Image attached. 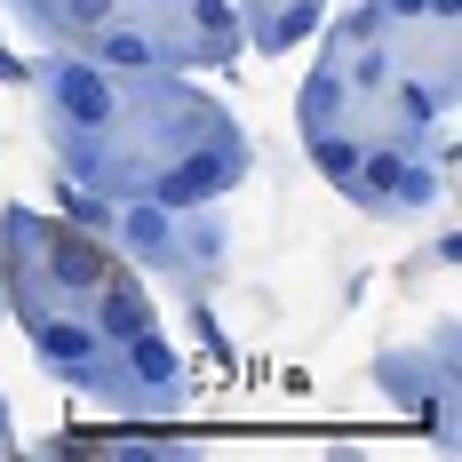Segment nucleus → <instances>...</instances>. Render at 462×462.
Listing matches in <instances>:
<instances>
[{
	"mask_svg": "<svg viewBox=\"0 0 462 462\" xmlns=\"http://www.w3.org/2000/svg\"><path fill=\"white\" fill-rule=\"evenodd\" d=\"M56 104H64V120L104 128V120H112V80H104L96 64H64V72H56Z\"/></svg>",
	"mask_w": 462,
	"mask_h": 462,
	"instance_id": "nucleus-1",
	"label": "nucleus"
},
{
	"mask_svg": "<svg viewBox=\"0 0 462 462\" xmlns=\"http://www.w3.org/2000/svg\"><path fill=\"white\" fill-rule=\"evenodd\" d=\"M48 272H56V287H72V295H96V287H104V255H96L88 239H72V231H56V239H48Z\"/></svg>",
	"mask_w": 462,
	"mask_h": 462,
	"instance_id": "nucleus-2",
	"label": "nucleus"
},
{
	"mask_svg": "<svg viewBox=\"0 0 462 462\" xmlns=\"http://www.w3.org/2000/svg\"><path fill=\"white\" fill-rule=\"evenodd\" d=\"M41 359H56V367H80V359H96V327L48 319V327H41Z\"/></svg>",
	"mask_w": 462,
	"mask_h": 462,
	"instance_id": "nucleus-3",
	"label": "nucleus"
},
{
	"mask_svg": "<svg viewBox=\"0 0 462 462\" xmlns=\"http://www.w3.org/2000/svg\"><path fill=\"white\" fill-rule=\"evenodd\" d=\"M96 319H104V335H136V327H152L143 303H136V287H112V279H104V311H96Z\"/></svg>",
	"mask_w": 462,
	"mask_h": 462,
	"instance_id": "nucleus-4",
	"label": "nucleus"
},
{
	"mask_svg": "<svg viewBox=\"0 0 462 462\" xmlns=\"http://www.w3.org/2000/svg\"><path fill=\"white\" fill-rule=\"evenodd\" d=\"M128 343H136V374H143V383H168V374H176V359L160 351V335H152V327H136Z\"/></svg>",
	"mask_w": 462,
	"mask_h": 462,
	"instance_id": "nucleus-5",
	"label": "nucleus"
},
{
	"mask_svg": "<svg viewBox=\"0 0 462 462\" xmlns=\"http://www.w3.org/2000/svg\"><path fill=\"white\" fill-rule=\"evenodd\" d=\"M359 152H367V143H351V136H319V168L335 176V184H351V168H359Z\"/></svg>",
	"mask_w": 462,
	"mask_h": 462,
	"instance_id": "nucleus-6",
	"label": "nucleus"
},
{
	"mask_svg": "<svg viewBox=\"0 0 462 462\" xmlns=\"http://www.w3.org/2000/svg\"><path fill=\"white\" fill-rule=\"evenodd\" d=\"M128 239H136V247H168V239H176V231H168V208H136V216H128Z\"/></svg>",
	"mask_w": 462,
	"mask_h": 462,
	"instance_id": "nucleus-7",
	"label": "nucleus"
},
{
	"mask_svg": "<svg viewBox=\"0 0 462 462\" xmlns=\"http://www.w3.org/2000/svg\"><path fill=\"white\" fill-rule=\"evenodd\" d=\"M64 208H72V224H80V231H112V208H104L96 191H64Z\"/></svg>",
	"mask_w": 462,
	"mask_h": 462,
	"instance_id": "nucleus-8",
	"label": "nucleus"
},
{
	"mask_svg": "<svg viewBox=\"0 0 462 462\" xmlns=\"http://www.w3.org/2000/svg\"><path fill=\"white\" fill-rule=\"evenodd\" d=\"M64 24L72 32H104L112 24V0H64Z\"/></svg>",
	"mask_w": 462,
	"mask_h": 462,
	"instance_id": "nucleus-9",
	"label": "nucleus"
},
{
	"mask_svg": "<svg viewBox=\"0 0 462 462\" xmlns=\"http://www.w3.org/2000/svg\"><path fill=\"white\" fill-rule=\"evenodd\" d=\"M96 41H104V56H112V64H152V48H143L136 32H112V24H104Z\"/></svg>",
	"mask_w": 462,
	"mask_h": 462,
	"instance_id": "nucleus-10",
	"label": "nucleus"
},
{
	"mask_svg": "<svg viewBox=\"0 0 462 462\" xmlns=\"http://www.w3.org/2000/svg\"><path fill=\"white\" fill-rule=\"evenodd\" d=\"M351 176H359L367 191H391V184H399V160H391V152H374V160H359Z\"/></svg>",
	"mask_w": 462,
	"mask_h": 462,
	"instance_id": "nucleus-11",
	"label": "nucleus"
},
{
	"mask_svg": "<svg viewBox=\"0 0 462 462\" xmlns=\"http://www.w3.org/2000/svg\"><path fill=\"white\" fill-rule=\"evenodd\" d=\"M303 32H311V0H303V8H287V16H279V24H272V32H263V41H303Z\"/></svg>",
	"mask_w": 462,
	"mask_h": 462,
	"instance_id": "nucleus-12",
	"label": "nucleus"
},
{
	"mask_svg": "<svg viewBox=\"0 0 462 462\" xmlns=\"http://www.w3.org/2000/svg\"><path fill=\"white\" fill-rule=\"evenodd\" d=\"M399 199H430V191H439V176H430V168H399Z\"/></svg>",
	"mask_w": 462,
	"mask_h": 462,
	"instance_id": "nucleus-13",
	"label": "nucleus"
},
{
	"mask_svg": "<svg viewBox=\"0 0 462 462\" xmlns=\"http://www.w3.org/2000/svg\"><path fill=\"white\" fill-rule=\"evenodd\" d=\"M191 16H199L208 32H231V0H191Z\"/></svg>",
	"mask_w": 462,
	"mask_h": 462,
	"instance_id": "nucleus-14",
	"label": "nucleus"
},
{
	"mask_svg": "<svg viewBox=\"0 0 462 462\" xmlns=\"http://www.w3.org/2000/svg\"><path fill=\"white\" fill-rule=\"evenodd\" d=\"M391 8H407V16H415V8H422V0H391Z\"/></svg>",
	"mask_w": 462,
	"mask_h": 462,
	"instance_id": "nucleus-15",
	"label": "nucleus"
}]
</instances>
